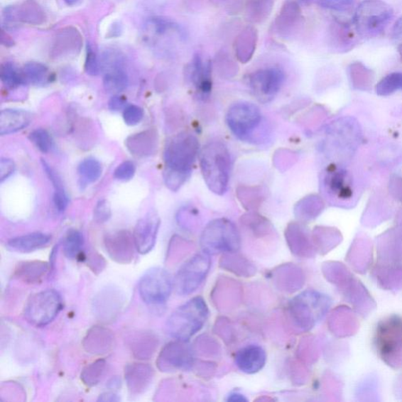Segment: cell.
<instances>
[{"instance_id": "1", "label": "cell", "mask_w": 402, "mask_h": 402, "mask_svg": "<svg viewBox=\"0 0 402 402\" xmlns=\"http://www.w3.org/2000/svg\"><path fill=\"white\" fill-rule=\"evenodd\" d=\"M198 150V140L190 133L178 134L168 141L163 153L166 166L163 176L169 189L177 190L190 176Z\"/></svg>"}, {"instance_id": "44", "label": "cell", "mask_w": 402, "mask_h": 402, "mask_svg": "<svg viewBox=\"0 0 402 402\" xmlns=\"http://www.w3.org/2000/svg\"><path fill=\"white\" fill-rule=\"evenodd\" d=\"M16 170V165L13 161L10 159H2L0 161V180L4 182L7 178H9Z\"/></svg>"}, {"instance_id": "8", "label": "cell", "mask_w": 402, "mask_h": 402, "mask_svg": "<svg viewBox=\"0 0 402 402\" xmlns=\"http://www.w3.org/2000/svg\"><path fill=\"white\" fill-rule=\"evenodd\" d=\"M174 288L173 278L161 267H153L147 271L138 282L140 297L150 305L165 303Z\"/></svg>"}, {"instance_id": "29", "label": "cell", "mask_w": 402, "mask_h": 402, "mask_svg": "<svg viewBox=\"0 0 402 402\" xmlns=\"http://www.w3.org/2000/svg\"><path fill=\"white\" fill-rule=\"evenodd\" d=\"M24 76L26 81L35 86L45 85L51 81V74L45 65L40 63H28L24 66Z\"/></svg>"}, {"instance_id": "9", "label": "cell", "mask_w": 402, "mask_h": 402, "mask_svg": "<svg viewBox=\"0 0 402 402\" xmlns=\"http://www.w3.org/2000/svg\"><path fill=\"white\" fill-rule=\"evenodd\" d=\"M211 268V259L207 253H200L191 257L178 270L174 279L178 294L192 293L202 284Z\"/></svg>"}, {"instance_id": "22", "label": "cell", "mask_w": 402, "mask_h": 402, "mask_svg": "<svg viewBox=\"0 0 402 402\" xmlns=\"http://www.w3.org/2000/svg\"><path fill=\"white\" fill-rule=\"evenodd\" d=\"M82 46V38L77 29L67 28L59 32L56 36L51 54L55 56H64L78 54Z\"/></svg>"}, {"instance_id": "2", "label": "cell", "mask_w": 402, "mask_h": 402, "mask_svg": "<svg viewBox=\"0 0 402 402\" xmlns=\"http://www.w3.org/2000/svg\"><path fill=\"white\" fill-rule=\"evenodd\" d=\"M323 188L334 204L344 207L355 205L362 191L359 173L352 165L345 163H332L326 168Z\"/></svg>"}, {"instance_id": "18", "label": "cell", "mask_w": 402, "mask_h": 402, "mask_svg": "<svg viewBox=\"0 0 402 402\" xmlns=\"http://www.w3.org/2000/svg\"><path fill=\"white\" fill-rule=\"evenodd\" d=\"M267 355L259 345L250 344L239 349L235 355L236 366L245 374H256L266 366Z\"/></svg>"}, {"instance_id": "3", "label": "cell", "mask_w": 402, "mask_h": 402, "mask_svg": "<svg viewBox=\"0 0 402 402\" xmlns=\"http://www.w3.org/2000/svg\"><path fill=\"white\" fill-rule=\"evenodd\" d=\"M200 168L212 191L223 195L228 188L232 160L228 148L221 141L207 144L200 153Z\"/></svg>"}, {"instance_id": "17", "label": "cell", "mask_w": 402, "mask_h": 402, "mask_svg": "<svg viewBox=\"0 0 402 402\" xmlns=\"http://www.w3.org/2000/svg\"><path fill=\"white\" fill-rule=\"evenodd\" d=\"M154 376V371L150 364L132 363L124 369V378L128 389L131 396H140L146 392L151 386Z\"/></svg>"}, {"instance_id": "26", "label": "cell", "mask_w": 402, "mask_h": 402, "mask_svg": "<svg viewBox=\"0 0 402 402\" xmlns=\"http://www.w3.org/2000/svg\"><path fill=\"white\" fill-rule=\"evenodd\" d=\"M50 241V236L43 233H32L12 238L7 242V246L13 251L29 253L39 250Z\"/></svg>"}, {"instance_id": "7", "label": "cell", "mask_w": 402, "mask_h": 402, "mask_svg": "<svg viewBox=\"0 0 402 402\" xmlns=\"http://www.w3.org/2000/svg\"><path fill=\"white\" fill-rule=\"evenodd\" d=\"M62 308L60 294L55 290L48 289L28 298L24 308V316L29 324L44 327L54 321Z\"/></svg>"}, {"instance_id": "21", "label": "cell", "mask_w": 402, "mask_h": 402, "mask_svg": "<svg viewBox=\"0 0 402 402\" xmlns=\"http://www.w3.org/2000/svg\"><path fill=\"white\" fill-rule=\"evenodd\" d=\"M129 151L138 158H146L156 152L158 138L156 133L151 130L136 134L126 140Z\"/></svg>"}, {"instance_id": "12", "label": "cell", "mask_w": 402, "mask_h": 402, "mask_svg": "<svg viewBox=\"0 0 402 402\" xmlns=\"http://www.w3.org/2000/svg\"><path fill=\"white\" fill-rule=\"evenodd\" d=\"M104 87L109 94H118L128 87L129 79L123 66V59L116 52L108 51L103 56Z\"/></svg>"}, {"instance_id": "34", "label": "cell", "mask_w": 402, "mask_h": 402, "mask_svg": "<svg viewBox=\"0 0 402 402\" xmlns=\"http://www.w3.org/2000/svg\"><path fill=\"white\" fill-rule=\"evenodd\" d=\"M402 91V72H394L389 74L379 82L376 87V94L389 96Z\"/></svg>"}, {"instance_id": "4", "label": "cell", "mask_w": 402, "mask_h": 402, "mask_svg": "<svg viewBox=\"0 0 402 402\" xmlns=\"http://www.w3.org/2000/svg\"><path fill=\"white\" fill-rule=\"evenodd\" d=\"M210 315L202 297H195L178 307L168 319L166 331L169 336L186 342L202 330Z\"/></svg>"}, {"instance_id": "28", "label": "cell", "mask_w": 402, "mask_h": 402, "mask_svg": "<svg viewBox=\"0 0 402 402\" xmlns=\"http://www.w3.org/2000/svg\"><path fill=\"white\" fill-rule=\"evenodd\" d=\"M94 304L97 315L101 317H105L108 320L114 317L119 309L121 308V295L113 290H107L96 298Z\"/></svg>"}, {"instance_id": "16", "label": "cell", "mask_w": 402, "mask_h": 402, "mask_svg": "<svg viewBox=\"0 0 402 402\" xmlns=\"http://www.w3.org/2000/svg\"><path fill=\"white\" fill-rule=\"evenodd\" d=\"M7 26H16L18 22L33 26L42 25L46 21L45 13L35 0H26L19 6H7L4 11Z\"/></svg>"}, {"instance_id": "19", "label": "cell", "mask_w": 402, "mask_h": 402, "mask_svg": "<svg viewBox=\"0 0 402 402\" xmlns=\"http://www.w3.org/2000/svg\"><path fill=\"white\" fill-rule=\"evenodd\" d=\"M85 351L94 355L109 353L115 346L113 332L102 326H94L89 330L83 340Z\"/></svg>"}, {"instance_id": "33", "label": "cell", "mask_w": 402, "mask_h": 402, "mask_svg": "<svg viewBox=\"0 0 402 402\" xmlns=\"http://www.w3.org/2000/svg\"><path fill=\"white\" fill-rule=\"evenodd\" d=\"M107 362L104 359L97 360L85 368L81 374V381L87 386L98 385L107 370Z\"/></svg>"}, {"instance_id": "6", "label": "cell", "mask_w": 402, "mask_h": 402, "mask_svg": "<svg viewBox=\"0 0 402 402\" xmlns=\"http://www.w3.org/2000/svg\"><path fill=\"white\" fill-rule=\"evenodd\" d=\"M200 242L203 251L208 255L235 252L241 246L236 227L227 219L210 222L204 230Z\"/></svg>"}, {"instance_id": "45", "label": "cell", "mask_w": 402, "mask_h": 402, "mask_svg": "<svg viewBox=\"0 0 402 402\" xmlns=\"http://www.w3.org/2000/svg\"><path fill=\"white\" fill-rule=\"evenodd\" d=\"M54 202L58 212H64L69 205V197L66 192H55Z\"/></svg>"}, {"instance_id": "11", "label": "cell", "mask_w": 402, "mask_h": 402, "mask_svg": "<svg viewBox=\"0 0 402 402\" xmlns=\"http://www.w3.org/2000/svg\"><path fill=\"white\" fill-rule=\"evenodd\" d=\"M261 121V112L254 104L247 102L234 104L227 115L229 129L242 140L248 139Z\"/></svg>"}, {"instance_id": "5", "label": "cell", "mask_w": 402, "mask_h": 402, "mask_svg": "<svg viewBox=\"0 0 402 402\" xmlns=\"http://www.w3.org/2000/svg\"><path fill=\"white\" fill-rule=\"evenodd\" d=\"M393 17L391 7L381 0H366L357 6L354 25L363 38H374L385 31Z\"/></svg>"}, {"instance_id": "27", "label": "cell", "mask_w": 402, "mask_h": 402, "mask_svg": "<svg viewBox=\"0 0 402 402\" xmlns=\"http://www.w3.org/2000/svg\"><path fill=\"white\" fill-rule=\"evenodd\" d=\"M49 271V265L43 261H26L17 265L13 277L28 284L38 283Z\"/></svg>"}, {"instance_id": "41", "label": "cell", "mask_w": 402, "mask_h": 402, "mask_svg": "<svg viewBox=\"0 0 402 402\" xmlns=\"http://www.w3.org/2000/svg\"><path fill=\"white\" fill-rule=\"evenodd\" d=\"M79 260L86 262L87 266L90 267V269L95 273L102 272L106 266L105 259L99 254L85 255L83 252Z\"/></svg>"}, {"instance_id": "50", "label": "cell", "mask_w": 402, "mask_h": 402, "mask_svg": "<svg viewBox=\"0 0 402 402\" xmlns=\"http://www.w3.org/2000/svg\"><path fill=\"white\" fill-rule=\"evenodd\" d=\"M65 3L70 6L77 5L81 2V0H64Z\"/></svg>"}, {"instance_id": "14", "label": "cell", "mask_w": 402, "mask_h": 402, "mask_svg": "<svg viewBox=\"0 0 402 402\" xmlns=\"http://www.w3.org/2000/svg\"><path fill=\"white\" fill-rule=\"evenodd\" d=\"M104 244L109 256L117 264H129L135 257V241L126 230L107 234Z\"/></svg>"}, {"instance_id": "36", "label": "cell", "mask_w": 402, "mask_h": 402, "mask_svg": "<svg viewBox=\"0 0 402 402\" xmlns=\"http://www.w3.org/2000/svg\"><path fill=\"white\" fill-rule=\"evenodd\" d=\"M29 139L43 153H48L52 147L50 134L45 129H36L29 136Z\"/></svg>"}, {"instance_id": "23", "label": "cell", "mask_w": 402, "mask_h": 402, "mask_svg": "<svg viewBox=\"0 0 402 402\" xmlns=\"http://www.w3.org/2000/svg\"><path fill=\"white\" fill-rule=\"evenodd\" d=\"M31 121V114L20 109H4L0 113V135L16 133L25 128Z\"/></svg>"}, {"instance_id": "31", "label": "cell", "mask_w": 402, "mask_h": 402, "mask_svg": "<svg viewBox=\"0 0 402 402\" xmlns=\"http://www.w3.org/2000/svg\"><path fill=\"white\" fill-rule=\"evenodd\" d=\"M84 244L83 234L77 229L70 230L64 241L65 256L70 259H79L83 254Z\"/></svg>"}, {"instance_id": "35", "label": "cell", "mask_w": 402, "mask_h": 402, "mask_svg": "<svg viewBox=\"0 0 402 402\" xmlns=\"http://www.w3.org/2000/svg\"><path fill=\"white\" fill-rule=\"evenodd\" d=\"M256 36L254 31L251 28H247L243 33L238 37L237 41V51L238 57L240 58L241 61H247L254 51L256 46Z\"/></svg>"}, {"instance_id": "49", "label": "cell", "mask_w": 402, "mask_h": 402, "mask_svg": "<svg viewBox=\"0 0 402 402\" xmlns=\"http://www.w3.org/2000/svg\"><path fill=\"white\" fill-rule=\"evenodd\" d=\"M228 401H247L246 398H245L242 394L238 393H234L230 394V396H229Z\"/></svg>"}, {"instance_id": "20", "label": "cell", "mask_w": 402, "mask_h": 402, "mask_svg": "<svg viewBox=\"0 0 402 402\" xmlns=\"http://www.w3.org/2000/svg\"><path fill=\"white\" fill-rule=\"evenodd\" d=\"M183 341L170 342L162 349L158 362V366L162 371L181 369L188 362V357L183 345Z\"/></svg>"}, {"instance_id": "13", "label": "cell", "mask_w": 402, "mask_h": 402, "mask_svg": "<svg viewBox=\"0 0 402 402\" xmlns=\"http://www.w3.org/2000/svg\"><path fill=\"white\" fill-rule=\"evenodd\" d=\"M285 80V73L281 70L267 68L252 73L249 77V84L257 96L269 99L279 92Z\"/></svg>"}, {"instance_id": "24", "label": "cell", "mask_w": 402, "mask_h": 402, "mask_svg": "<svg viewBox=\"0 0 402 402\" xmlns=\"http://www.w3.org/2000/svg\"><path fill=\"white\" fill-rule=\"evenodd\" d=\"M190 77L193 85L201 96L205 97L211 93V65L210 63H204L198 55L193 58Z\"/></svg>"}, {"instance_id": "38", "label": "cell", "mask_w": 402, "mask_h": 402, "mask_svg": "<svg viewBox=\"0 0 402 402\" xmlns=\"http://www.w3.org/2000/svg\"><path fill=\"white\" fill-rule=\"evenodd\" d=\"M136 171L135 163L130 161H126L116 168L114 171V178L119 181H130L135 175Z\"/></svg>"}, {"instance_id": "37", "label": "cell", "mask_w": 402, "mask_h": 402, "mask_svg": "<svg viewBox=\"0 0 402 402\" xmlns=\"http://www.w3.org/2000/svg\"><path fill=\"white\" fill-rule=\"evenodd\" d=\"M85 70L88 75L92 77L98 76L99 74L100 67L98 57H97V55L91 44H87V55Z\"/></svg>"}, {"instance_id": "15", "label": "cell", "mask_w": 402, "mask_h": 402, "mask_svg": "<svg viewBox=\"0 0 402 402\" xmlns=\"http://www.w3.org/2000/svg\"><path fill=\"white\" fill-rule=\"evenodd\" d=\"M161 220L158 214L148 212L137 222L134 229L133 237L136 250L141 255H146L155 246Z\"/></svg>"}, {"instance_id": "25", "label": "cell", "mask_w": 402, "mask_h": 402, "mask_svg": "<svg viewBox=\"0 0 402 402\" xmlns=\"http://www.w3.org/2000/svg\"><path fill=\"white\" fill-rule=\"evenodd\" d=\"M128 344L134 357L137 359L147 360L155 352L156 340L151 332H137L129 337Z\"/></svg>"}, {"instance_id": "30", "label": "cell", "mask_w": 402, "mask_h": 402, "mask_svg": "<svg viewBox=\"0 0 402 402\" xmlns=\"http://www.w3.org/2000/svg\"><path fill=\"white\" fill-rule=\"evenodd\" d=\"M0 78L3 85L9 89H16L26 83L23 71H20L18 67L12 63L2 64L0 69Z\"/></svg>"}, {"instance_id": "40", "label": "cell", "mask_w": 402, "mask_h": 402, "mask_svg": "<svg viewBox=\"0 0 402 402\" xmlns=\"http://www.w3.org/2000/svg\"><path fill=\"white\" fill-rule=\"evenodd\" d=\"M318 3L325 9L347 12L352 9L355 0H318Z\"/></svg>"}, {"instance_id": "39", "label": "cell", "mask_w": 402, "mask_h": 402, "mask_svg": "<svg viewBox=\"0 0 402 402\" xmlns=\"http://www.w3.org/2000/svg\"><path fill=\"white\" fill-rule=\"evenodd\" d=\"M123 117L126 125L136 126L143 120L144 111L138 106L131 105L124 110Z\"/></svg>"}, {"instance_id": "43", "label": "cell", "mask_w": 402, "mask_h": 402, "mask_svg": "<svg viewBox=\"0 0 402 402\" xmlns=\"http://www.w3.org/2000/svg\"><path fill=\"white\" fill-rule=\"evenodd\" d=\"M42 165L50 181L52 183V184H53L55 192L65 191L64 189V185L62 181V178L56 173L55 170L52 168L49 165V163L44 160H42Z\"/></svg>"}, {"instance_id": "52", "label": "cell", "mask_w": 402, "mask_h": 402, "mask_svg": "<svg viewBox=\"0 0 402 402\" xmlns=\"http://www.w3.org/2000/svg\"><path fill=\"white\" fill-rule=\"evenodd\" d=\"M303 1H307V0H303Z\"/></svg>"}, {"instance_id": "10", "label": "cell", "mask_w": 402, "mask_h": 402, "mask_svg": "<svg viewBox=\"0 0 402 402\" xmlns=\"http://www.w3.org/2000/svg\"><path fill=\"white\" fill-rule=\"evenodd\" d=\"M376 345L383 359L396 364L402 359V319L392 317L384 320L377 327Z\"/></svg>"}, {"instance_id": "46", "label": "cell", "mask_w": 402, "mask_h": 402, "mask_svg": "<svg viewBox=\"0 0 402 402\" xmlns=\"http://www.w3.org/2000/svg\"><path fill=\"white\" fill-rule=\"evenodd\" d=\"M109 108L112 111H120L125 109L126 106V100L121 96L117 94L112 97L111 99L109 101Z\"/></svg>"}, {"instance_id": "42", "label": "cell", "mask_w": 402, "mask_h": 402, "mask_svg": "<svg viewBox=\"0 0 402 402\" xmlns=\"http://www.w3.org/2000/svg\"><path fill=\"white\" fill-rule=\"evenodd\" d=\"M110 217L111 210L109 203L106 200H100L94 208V220L99 223H104L107 222L110 219Z\"/></svg>"}, {"instance_id": "32", "label": "cell", "mask_w": 402, "mask_h": 402, "mask_svg": "<svg viewBox=\"0 0 402 402\" xmlns=\"http://www.w3.org/2000/svg\"><path fill=\"white\" fill-rule=\"evenodd\" d=\"M77 171L82 183L90 184L96 182L101 177L102 167L98 160L89 158L80 163Z\"/></svg>"}, {"instance_id": "51", "label": "cell", "mask_w": 402, "mask_h": 402, "mask_svg": "<svg viewBox=\"0 0 402 402\" xmlns=\"http://www.w3.org/2000/svg\"><path fill=\"white\" fill-rule=\"evenodd\" d=\"M399 52H400V54H401V58H402V44H401V45H400Z\"/></svg>"}, {"instance_id": "47", "label": "cell", "mask_w": 402, "mask_h": 402, "mask_svg": "<svg viewBox=\"0 0 402 402\" xmlns=\"http://www.w3.org/2000/svg\"><path fill=\"white\" fill-rule=\"evenodd\" d=\"M392 38L396 43L402 44V17L396 22L393 28Z\"/></svg>"}, {"instance_id": "48", "label": "cell", "mask_w": 402, "mask_h": 402, "mask_svg": "<svg viewBox=\"0 0 402 402\" xmlns=\"http://www.w3.org/2000/svg\"><path fill=\"white\" fill-rule=\"evenodd\" d=\"M121 399L120 398H119L117 394L112 392L104 393L101 394V396L98 399L99 401H105V402L107 401L114 402V401H119Z\"/></svg>"}]
</instances>
